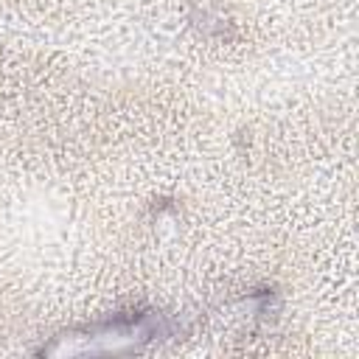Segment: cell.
Here are the masks:
<instances>
[{
	"label": "cell",
	"mask_w": 359,
	"mask_h": 359,
	"mask_svg": "<svg viewBox=\"0 0 359 359\" xmlns=\"http://www.w3.org/2000/svg\"><path fill=\"white\" fill-rule=\"evenodd\" d=\"M165 334H171V325L163 314L132 309L123 314H112L109 320L87 325L81 331L56 337L50 345L42 348V353H123L137 351Z\"/></svg>",
	"instance_id": "obj_1"
}]
</instances>
